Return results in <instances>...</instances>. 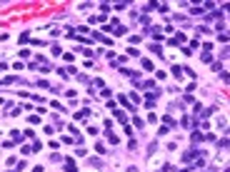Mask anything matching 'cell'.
I'll use <instances>...</instances> for the list:
<instances>
[{
	"label": "cell",
	"instance_id": "1",
	"mask_svg": "<svg viewBox=\"0 0 230 172\" xmlns=\"http://www.w3.org/2000/svg\"><path fill=\"white\" fill-rule=\"evenodd\" d=\"M173 75L175 78H183V67H173Z\"/></svg>",
	"mask_w": 230,
	"mask_h": 172
},
{
	"label": "cell",
	"instance_id": "2",
	"mask_svg": "<svg viewBox=\"0 0 230 172\" xmlns=\"http://www.w3.org/2000/svg\"><path fill=\"white\" fill-rule=\"evenodd\" d=\"M65 170H68V172H78V170H75V165H73V162H65Z\"/></svg>",
	"mask_w": 230,
	"mask_h": 172
},
{
	"label": "cell",
	"instance_id": "3",
	"mask_svg": "<svg viewBox=\"0 0 230 172\" xmlns=\"http://www.w3.org/2000/svg\"><path fill=\"white\" fill-rule=\"evenodd\" d=\"M33 172H43V167H40V165H38V167H33Z\"/></svg>",
	"mask_w": 230,
	"mask_h": 172
}]
</instances>
